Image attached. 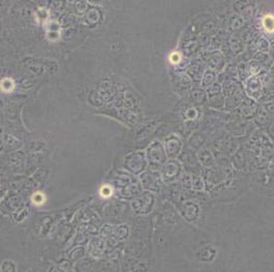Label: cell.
I'll list each match as a JSON object with an SVG mask.
<instances>
[{"mask_svg": "<svg viewBox=\"0 0 274 272\" xmlns=\"http://www.w3.org/2000/svg\"><path fill=\"white\" fill-rule=\"evenodd\" d=\"M14 87H15V82H14V80L11 78L3 79V80L1 81V83H0V88H1V90L4 93H11L14 89Z\"/></svg>", "mask_w": 274, "mask_h": 272, "instance_id": "cell-1", "label": "cell"}]
</instances>
